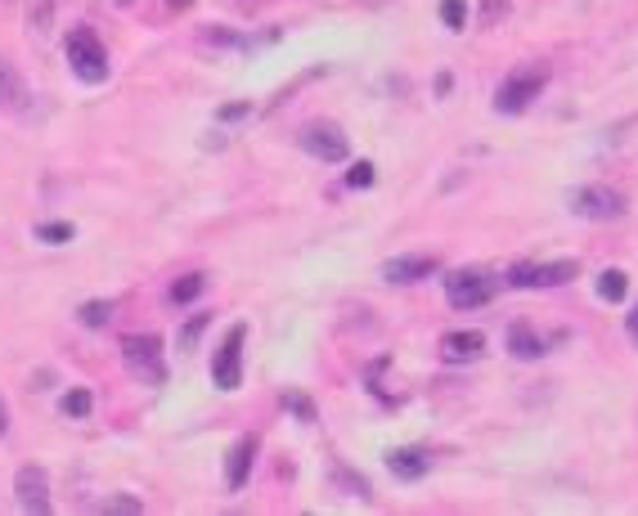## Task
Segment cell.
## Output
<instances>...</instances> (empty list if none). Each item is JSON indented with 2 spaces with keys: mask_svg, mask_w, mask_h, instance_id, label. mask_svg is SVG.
Here are the masks:
<instances>
[{
  "mask_svg": "<svg viewBox=\"0 0 638 516\" xmlns=\"http://www.w3.org/2000/svg\"><path fill=\"white\" fill-rule=\"evenodd\" d=\"M73 225H67V220H45V225H36V238L41 243H50V247H59V243H73Z\"/></svg>",
  "mask_w": 638,
  "mask_h": 516,
  "instance_id": "cell-18",
  "label": "cell"
},
{
  "mask_svg": "<svg viewBox=\"0 0 638 516\" xmlns=\"http://www.w3.org/2000/svg\"><path fill=\"white\" fill-rule=\"evenodd\" d=\"M122 364H126V373H130L139 387H162V382H167L162 337H154V332L126 337V341H122Z\"/></svg>",
  "mask_w": 638,
  "mask_h": 516,
  "instance_id": "cell-1",
  "label": "cell"
},
{
  "mask_svg": "<svg viewBox=\"0 0 638 516\" xmlns=\"http://www.w3.org/2000/svg\"><path fill=\"white\" fill-rule=\"evenodd\" d=\"M333 481H337L342 489H351L356 498H369V485H365L360 476H351V472H342V467H337V472H333Z\"/></svg>",
  "mask_w": 638,
  "mask_h": 516,
  "instance_id": "cell-26",
  "label": "cell"
},
{
  "mask_svg": "<svg viewBox=\"0 0 638 516\" xmlns=\"http://www.w3.org/2000/svg\"><path fill=\"white\" fill-rule=\"evenodd\" d=\"M77 319H82L86 328H104V324L113 319V301H86V306L77 310Z\"/></svg>",
  "mask_w": 638,
  "mask_h": 516,
  "instance_id": "cell-20",
  "label": "cell"
},
{
  "mask_svg": "<svg viewBox=\"0 0 638 516\" xmlns=\"http://www.w3.org/2000/svg\"><path fill=\"white\" fill-rule=\"evenodd\" d=\"M63 54H67V63H73V72H77L86 86L108 82V54H104V41H99L91 27H73V32H67Z\"/></svg>",
  "mask_w": 638,
  "mask_h": 516,
  "instance_id": "cell-3",
  "label": "cell"
},
{
  "mask_svg": "<svg viewBox=\"0 0 638 516\" xmlns=\"http://www.w3.org/2000/svg\"><path fill=\"white\" fill-rule=\"evenodd\" d=\"M571 211L585 220H620L625 215V198L607 184H585L571 193Z\"/></svg>",
  "mask_w": 638,
  "mask_h": 516,
  "instance_id": "cell-5",
  "label": "cell"
},
{
  "mask_svg": "<svg viewBox=\"0 0 638 516\" xmlns=\"http://www.w3.org/2000/svg\"><path fill=\"white\" fill-rule=\"evenodd\" d=\"M625 292H629V278H625V270H603L598 274V297L603 301H625Z\"/></svg>",
  "mask_w": 638,
  "mask_h": 516,
  "instance_id": "cell-16",
  "label": "cell"
},
{
  "mask_svg": "<svg viewBox=\"0 0 638 516\" xmlns=\"http://www.w3.org/2000/svg\"><path fill=\"white\" fill-rule=\"evenodd\" d=\"M167 5H171V10H189V5H193V0H167Z\"/></svg>",
  "mask_w": 638,
  "mask_h": 516,
  "instance_id": "cell-31",
  "label": "cell"
},
{
  "mask_svg": "<svg viewBox=\"0 0 638 516\" xmlns=\"http://www.w3.org/2000/svg\"><path fill=\"white\" fill-rule=\"evenodd\" d=\"M548 86V63H517L494 90V113H522Z\"/></svg>",
  "mask_w": 638,
  "mask_h": 516,
  "instance_id": "cell-2",
  "label": "cell"
},
{
  "mask_svg": "<svg viewBox=\"0 0 638 516\" xmlns=\"http://www.w3.org/2000/svg\"><path fill=\"white\" fill-rule=\"evenodd\" d=\"M625 328H629V337H634V346H638V310L629 315V324H625Z\"/></svg>",
  "mask_w": 638,
  "mask_h": 516,
  "instance_id": "cell-29",
  "label": "cell"
},
{
  "mask_svg": "<svg viewBox=\"0 0 638 516\" xmlns=\"http://www.w3.org/2000/svg\"><path fill=\"white\" fill-rule=\"evenodd\" d=\"M481 350H485V337H481L477 328H463V332H445V337H441V359H445V364H472V359H481Z\"/></svg>",
  "mask_w": 638,
  "mask_h": 516,
  "instance_id": "cell-12",
  "label": "cell"
},
{
  "mask_svg": "<svg viewBox=\"0 0 638 516\" xmlns=\"http://www.w3.org/2000/svg\"><path fill=\"white\" fill-rule=\"evenodd\" d=\"M302 144H306V153L319 158V162H346L351 158V144H346V135L337 126H311L302 135Z\"/></svg>",
  "mask_w": 638,
  "mask_h": 516,
  "instance_id": "cell-10",
  "label": "cell"
},
{
  "mask_svg": "<svg viewBox=\"0 0 638 516\" xmlns=\"http://www.w3.org/2000/svg\"><path fill=\"white\" fill-rule=\"evenodd\" d=\"M283 409H293V413H297V422H315V404H311L306 395H297V391L283 395Z\"/></svg>",
  "mask_w": 638,
  "mask_h": 516,
  "instance_id": "cell-23",
  "label": "cell"
},
{
  "mask_svg": "<svg viewBox=\"0 0 638 516\" xmlns=\"http://www.w3.org/2000/svg\"><path fill=\"white\" fill-rule=\"evenodd\" d=\"M387 467H391V476H400V481H422V476H428V454L396 450V454H387Z\"/></svg>",
  "mask_w": 638,
  "mask_h": 516,
  "instance_id": "cell-14",
  "label": "cell"
},
{
  "mask_svg": "<svg viewBox=\"0 0 638 516\" xmlns=\"http://www.w3.org/2000/svg\"><path fill=\"white\" fill-rule=\"evenodd\" d=\"M239 117H252V104H248V99H234V104H221V108H217V121H239Z\"/></svg>",
  "mask_w": 638,
  "mask_h": 516,
  "instance_id": "cell-25",
  "label": "cell"
},
{
  "mask_svg": "<svg viewBox=\"0 0 638 516\" xmlns=\"http://www.w3.org/2000/svg\"><path fill=\"white\" fill-rule=\"evenodd\" d=\"M566 278H576V261H517L508 270L513 287H557Z\"/></svg>",
  "mask_w": 638,
  "mask_h": 516,
  "instance_id": "cell-4",
  "label": "cell"
},
{
  "mask_svg": "<svg viewBox=\"0 0 638 516\" xmlns=\"http://www.w3.org/2000/svg\"><path fill=\"white\" fill-rule=\"evenodd\" d=\"M207 328V315H198V319H189L185 324V332H180V350H193V341H198V332Z\"/></svg>",
  "mask_w": 638,
  "mask_h": 516,
  "instance_id": "cell-27",
  "label": "cell"
},
{
  "mask_svg": "<svg viewBox=\"0 0 638 516\" xmlns=\"http://www.w3.org/2000/svg\"><path fill=\"white\" fill-rule=\"evenodd\" d=\"M437 270H441L437 256H391V261L382 265V278H387V283H418V278H428V274H437Z\"/></svg>",
  "mask_w": 638,
  "mask_h": 516,
  "instance_id": "cell-11",
  "label": "cell"
},
{
  "mask_svg": "<svg viewBox=\"0 0 638 516\" xmlns=\"http://www.w3.org/2000/svg\"><path fill=\"white\" fill-rule=\"evenodd\" d=\"M91 409H95V395H91L86 387L67 391V400H63V413H67V418H91Z\"/></svg>",
  "mask_w": 638,
  "mask_h": 516,
  "instance_id": "cell-19",
  "label": "cell"
},
{
  "mask_svg": "<svg viewBox=\"0 0 638 516\" xmlns=\"http://www.w3.org/2000/svg\"><path fill=\"white\" fill-rule=\"evenodd\" d=\"M99 512H122V516H135V512H145V507H139V498H108Z\"/></svg>",
  "mask_w": 638,
  "mask_h": 516,
  "instance_id": "cell-28",
  "label": "cell"
},
{
  "mask_svg": "<svg viewBox=\"0 0 638 516\" xmlns=\"http://www.w3.org/2000/svg\"><path fill=\"white\" fill-rule=\"evenodd\" d=\"M202 287H207V278H202V274H185V278H176V283H171V301H176V306H189V301H198V297H202Z\"/></svg>",
  "mask_w": 638,
  "mask_h": 516,
  "instance_id": "cell-17",
  "label": "cell"
},
{
  "mask_svg": "<svg viewBox=\"0 0 638 516\" xmlns=\"http://www.w3.org/2000/svg\"><path fill=\"white\" fill-rule=\"evenodd\" d=\"M346 184L351 189H369L374 184V162H356V167L346 171Z\"/></svg>",
  "mask_w": 638,
  "mask_h": 516,
  "instance_id": "cell-24",
  "label": "cell"
},
{
  "mask_svg": "<svg viewBox=\"0 0 638 516\" xmlns=\"http://www.w3.org/2000/svg\"><path fill=\"white\" fill-rule=\"evenodd\" d=\"M117 5H130V0H117Z\"/></svg>",
  "mask_w": 638,
  "mask_h": 516,
  "instance_id": "cell-32",
  "label": "cell"
},
{
  "mask_svg": "<svg viewBox=\"0 0 638 516\" xmlns=\"http://www.w3.org/2000/svg\"><path fill=\"white\" fill-rule=\"evenodd\" d=\"M256 450H261L256 435H243L239 445L230 450V463H225V485H230V489H243V485H248V472H252V463H256Z\"/></svg>",
  "mask_w": 638,
  "mask_h": 516,
  "instance_id": "cell-13",
  "label": "cell"
},
{
  "mask_svg": "<svg viewBox=\"0 0 638 516\" xmlns=\"http://www.w3.org/2000/svg\"><path fill=\"white\" fill-rule=\"evenodd\" d=\"M445 297H450V306H459V310H472V306H485L490 297H494V278H485V274H450L445 278Z\"/></svg>",
  "mask_w": 638,
  "mask_h": 516,
  "instance_id": "cell-7",
  "label": "cell"
},
{
  "mask_svg": "<svg viewBox=\"0 0 638 516\" xmlns=\"http://www.w3.org/2000/svg\"><path fill=\"white\" fill-rule=\"evenodd\" d=\"M0 113H14V117L32 113V90H28V82L19 77V67L10 59H0Z\"/></svg>",
  "mask_w": 638,
  "mask_h": 516,
  "instance_id": "cell-9",
  "label": "cell"
},
{
  "mask_svg": "<svg viewBox=\"0 0 638 516\" xmlns=\"http://www.w3.org/2000/svg\"><path fill=\"white\" fill-rule=\"evenodd\" d=\"M441 23H445L450 32H463V27H468V5H463V0H441Z\"/></svg>",
  "mask_w": 638,
  "mask_h": 516,
  "instance_id": "cell-22",
  "label": "cell"
},
{
  "mask_svg": "<svg viewBox=\"0 0 638 516\" xmlns=\"http://www.w3.org/2000/svg\"><path fill=\"white\" fill-rule=\"evenodd\" d=\"M211 382L217 391H239L243 387V328H230L225 346L211 359Z\"/></svg>",
  "mask_w": 638,
  "mask_h": 516,
  "instance_id": "cell-6",
  "label": "cell"
},
{
  "mask_svg": "<svg viewBox=\"0 0 638 516\" xmlns=\"http://www.w3.org/2000/svg\"><path fill=\"white\" fill-rule=\"evenodd\" d=\"M508 350H513L517 359H540V355H544V337H540L531 324H513V328H508Z\"/></svg>",
  "mask_w": 638,
  "mask_h": 516,
  "instance_id": "cell-15",
  "label": "cell"
},
{
  "mask_svg": "<svg viewBox=\"0 0 638 516\" xmlns=\"http://www.w3.org/2000/svg\"><path fill=\"white\" fill-rule=\"evenodd\" d=\"M14 494H19V507H23V512L45 516V512H50V476H45V467H19Z\"/></svg>",
  "mask_w": 638,
  "mask_h": 516,
  "instance_id": "cell-8",
  "label": "cell"
},
{
  "mask_svg": "<svg viewBox=\"0 0 638 516\" xmlns=\"http://www.w3.org/2000/svg\"><path fill=\"white\" fill-rule=\"evenodd\" d=\"M10 431V413H5V400H0V435Z\"/></svg>",
  "mask_w": 638,
  "mask_h": 516,
  "instance_id": "cell-30",
  "label": "cell"
},
{
  "mask_svg": "<svg viewBox=\"0 0 638 516\" xmlns=\"http://www.w3.org/2000/svg\"><path fill=\"white\" fill-rule=\"evenodd\" d=\"M50 23H54V0H36V5L28 10V27H32L36 36H45Z\"/></svg>",
  "mask_w": 638,
  "mask_h": 516,
  "instance_id": "cell-21",
  "label": "cell"
}]
</instances>
